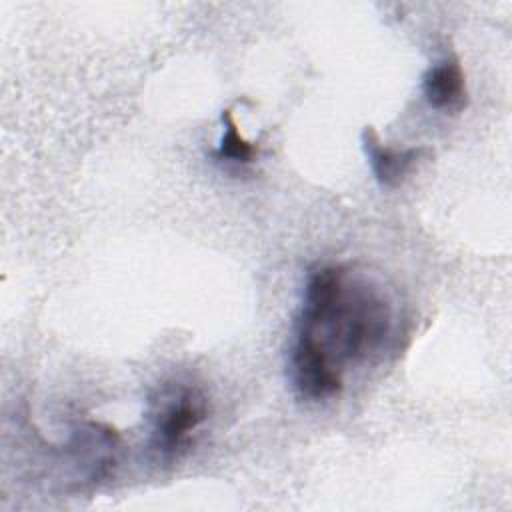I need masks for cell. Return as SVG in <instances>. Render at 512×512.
<instances>
[{"label":"cell","mask_w":512,"mask_h":512,"mask_svg":"<svg viewBox=\"0 0 512 512\" xmlns=\"http://www.w3.org/2000/svg\"><path fill=\"white\" fill-rule=\"evenodd\" d=\"M390 330V306L364 282L348 278L342 266L310 270L290 350V380L308 400L340 394L348 364L374 352Z\"/></svg>","instance_id":"obj_1"},{"label":"cell","mask_w":512,"mask_h":512,"mask_svg":"<svg viewBox=\"0 0 512 512\" xmlns=\"http://www.w3.org/2000/svg\"><path fill=\"white\" fill-rule=\"evenodd\" d=\"M206 416L208 400L196 386L178 384L166 390L152 414L154 450L166 460L176 458Z\"/></svg>","instance_id":"obj_2"},{"label":"cell","mask_w":512,"mask_h":512,"mask_svg":"<svg viewBox=\"0 0 512 512\" xmlns=\"http://www.w3.org/2000/svg\"><path fill=\"white\" fill-rule=\"evenodd\" d=\"M364 156L372 168L376 182L382 188H396L400 186L406 176L416 168V164L428 154L426 148H390L382 144L378 134L372 126H366L360 136Z\"/></svg>","instance_id":"obj_3"},{"label":"cell","mask_w":512,"mask_h":512,"mask_svg":"<svg viewBox=\"0 0 512 512\" xmlns=\"http://www.w3.org/2000/svg\"><path fill=\"white\" fill-rule=\"evenodd\" d=\"M422 92L430 108L458 112L466 102V76L456 56H444L422 76Z\"/></svg>","instance_id":"obj_4"},{"label":"cell","mask_w":512,"mask_h":512,"mask_svg":"<svg viewBox=\"0 0 512 512\" xmlns=\"http://www.w3.org/2000/svg\"><path fill=\"white\" fill-rule=\"evenodd\" d=\"M212 156L216 158V162H226L234 166H248L258 156L256 146L240 134L238 124L230 110L222 112V136Z\"/></svg>","instance_id":"obj_5"}]
</instances>
